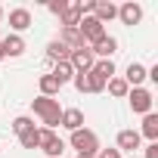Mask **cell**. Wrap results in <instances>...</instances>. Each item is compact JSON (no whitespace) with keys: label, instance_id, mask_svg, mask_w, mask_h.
Listing matches in <instances>:
<instances>
[{"label":"cell","instance_id":"cell-1","mask_svg":"<svg viewBox=\"0 0 158 158\" xmlns=\"http://www.w3.org/2000/svg\"><path fill=\"white\" fill-rule=\"evenodd\" d=\"M31 109H34V115H40V121H44L47 130H56V127H59V118H62V106H59V99L34 96V99H31Z\"/></svg>","mask_w":158,"mask_h":158},{"label":"cell","instance_id":"cell-2","mask_svg":"<svg viewBox=\"0 0 158 158\" xmlns=\"http://www.w3.org/2000/svg\"><path fill=\"white\" fill-rule=\"evenodd\" d=\"M68 143H71V149H77V155H90V158H96V152H99V136H96L93 130H87V127L74 130Z\"/></svg>","mask_w":158,"mask_h":158},{"label":"cell","instance_id":"cell-3","mask_svg":"<svg viewBox=\"0 0 158 158\" xmlns=\"http://www.w3.org/2000/svg\"><path fill=\"white\" fill-rule=\"evenodd\" d=\"M37 149H40V152H47L50 158H62L65 143H62V136H56V130L37 127Z\"/></svg>","mask_w":158,"mask_h":158},{"label":"cell","instance_id":"cell-4","mask_svg":"<svg viewBox=\"0 0 158 158\" xmlns=\"http://www.w3.org/2000/svg\"><path fill=\"white\" fill-rule=\"evenodd\" d=\"M77 31H81V37H84V44H87V47H93L96 40H102V37H106V25H102V22H96L93 16H81V22H77Z\"/></svg>","mask_w":158,"mask_h":158},{"label":"cell","instance_id":"cell-5","mask_svg":"<svg viewBox=\"0 0 158 158\" xmlns=\"http://www.w3.org/2000/svg\"><path fill=\"white\" fill-rule=\"evenodd\" d=\"M127 99H130V109H133L136 115H149V112H152V93H149L146 87H130Z\"/></svg>","mask_w":158,"mask_h":158},{"label":"cell","instance_id":"cell-6","mask_svg":"<svg viewBox=\"0 0 158 158\" xmlns=\"http://www.w3.org/2000/svg\"><path fill=\"white\" fill-rule=\"evenodd\" d=\"M68 65H71L77 74H84V71H90V68L96 65V56H93L87 47H77V50H71V56H68Z\"/></svg>","mask_w":158,"mask_h":158},{"label":"cell","instance_id":"cell-7","mask_svg":"<svg viewBox=\"0 0 158 158\" xmlns=\"http://www.w3.org/2000/svg\"><path fill=\"white\" fill-rule=\"evenodd\" d=\"M118 19H121L124 25H130V28H133V25H139V22H143V6H139V3H133V0H127V3H121V6H118Z\"/></svg>","mask_w":158,"mask_h":158},{"label":"cell","instance_id":"cell-8","mask_svg":"<svg viewBox=\"0 0 158 158\" xmlns=\"http://www.w3.org/2000/svg\"><path fill=\"white\" fill-rule=\"evenodd\" d=\"M139 143H143V136L130 127V130H121V133H118L115 149H118V152H136V149H139Z\"/></svg>","mask_w":158,"mask_h":158},{"label":"cell","instance_id":"cell-9","mask_svg":"<svg viewBox=\"0 0 158 158\" xmlns=\"http://www.w3.org/2000/svg\"><path fill=\"white\" fill-rule=\"evenodd\" d=\"M87 50H90V53H93L96 59H112V56L118 53V40L106 34L102 40H96V44H93V47H87Z\"/></svg>","mask_w":158,"mask_h":158},{"label":"cell","instance_id":"cell-10","mask_svg":"<svg viewBox=\"0 0 158 158\" xmlns=\"http://www.w3.org/2000/svg\"><path fill=\"white\" fill-rule=\"evenodd\" d=\"M59 127H65V130H81L84 127V112L81 109H62V118H59Z\"/></svg>","mask_w":158,"mask_h":158},{"label":"cell","instance_id":"cell-11","mask_svg":"<svg viewBox=\"0 0 158 158\" xmlns=\"http://www.w3.org/2000/svg\"><path fill=\"white\" fill-rule=\"evenodd\" d=\"M10 28H13V34H22L25 28H31V13H28L25 6L10 10Z\"/></svg>","mask_w":158,"mask_h":158},{"label":"cell","instance_id":"cell-12","mask_svg":"<svg viewBox=\"0 0 158 158\" xmlns=\"http://www.w3.org/2000/svg\"><path fill=\"white\" fill-rule=\"evenodd\" d=\"M93 19L106 25V22L118 19V6H115V3H109V0H96V6H93Z\"/></svg>","mask_w":158,"mask_h":158},{"label":"cell","instance_id":"cell-13","mask_svg":"<svg viewBox=\"0 0 158 158\" xmlns=\"http://www.w3.org/2000/svg\"><path fill=\"white\" fill-rule=\"evenodd\" d=\"M136 133H139V136H146L149 143H158V115H155V112L143 115V127H139Z\"/></svg>","mask_w":158,"mask_h":158},{"label":"cell","instance_id":"cell-14","mask_svg":"<svg viewBox=\"0 0 158 158\" xmlns=\"http://www.w3.org/2000/svg\"><path fill=\"white\" fill-rule=\"evenodd\" d=\"M0 44H3V56H22L25 53V37L22 34H6Z\"/></svg>","mask_w":158,"mask_h":158},{"label":"cell","instance_id":"cell-15","mask_svg":"<svg viewBox=\"0 0 158 158\" xmlns=\"http://www.w3.org/2000/svg\"><path fill=\"white\" fill-rule=\"evenodd\" d=\"M68 56H71V50H68L62 40H50V44H47V59H50V62H68Z\"/></svg>","mask_w":158,"mask_h":158},{"label":"cell","instance_id":"cell-16","mask_svg":"<svg viewBox=\"0 0 158 158\" xmlns=\"http://www.w3.org/2000/svg\"><path fill=\"white\" fill-rule=\"evenodd\" d=\"M124 81H127V87H139V84L146 81V65L130 62V65H127V71H124Z\"/></svg>","mask_w":158,"mask_h":158},{"label":"cell","instance_id":"cell-17","mask_svg":"<svg viewBox=\"0 0 158 158\" xmlns=\"http://www.w3.org/2000/svg\"><path fill=\"white\" fill-rule=\"evenodd\" d=\"M56 40H62L68 50H77V47H87L84 44V37H81V31H77V28H62V34L56 37Z\"/></svg>","mask_w":158,"mask_h":158},{"label":"cell","instance_id":"cell-18","mask_svg":"<svg viewBox=\"0 0 158 158\" xmlns=\"http://www.w3.org/2000/svg\"><path fill=\"white\" fill-rule=\"evenodd\" d=\"M50 74H53V81H56V84L62 87V84H68V81H71V77H74V68H71L68 62H56Z\"/></svg>","mask_w":158,"mask_h":158},{"label":"cell","instance_id":"cell-19","mask_svg":"<svg viewBox=\"0 0 158 158\" xmlns=\"http://www.w3.org/2000/svg\"><path fill=\"white\" fill-rule=\"evenodd\" d=\"M106 87H109V93L112 96H118V99H127V93H130V87H127V81L124 77H112V81H106Z\"/></svg>","mask_w":158,"mask_h":158},{"label":"cell","instance_id":"cell-20","mask_svg":"<svg viewBox=\"0 0 158 158\" xmlns=\"http://www.w3.org/2000/svg\"><path fill=\"white\" fill-rule=\"evenodd\" d=\"M37 87H40V96H50V99H56V93H59V84L53 81V74H40Z\"/></svg>","mask_w":158,"mask_h":158},{"label":"cell","instance_id":"cell-21","mask_svg":"<svg viewBox=\"0 0 158 158\" xmlns=\"http://www.w3.org/2000/svg\"><path fill=\"white\" fill-rule=\"evenodd\" d=\"M90 71H96L102 81H112V77H115V62H112V59H96V65H93Z\"/></svg>","mask_w":158,"mask_h":158},{"label":"cell","instance_id":"cell-22","mask_svg":"<svg viewBox=\"0 0 158 158\" xmlns=\"http://www.w3.org/2000/svg\"><path fill=\"white\" fill-rule=\"evenodd\" d=\"M102 90H106V81L96 71H87V93H102Z\"/></svg>","mask_w":158,"mask_h":158},{"label":"cell","instance_id":"cell-23","mask_svg":"<svg viewBox=\"0 0 158 158\" xmlns=\"http://www.w3.org/2000/svg\"><path fill=\"white\" fill-rule=\"evenodd\" d=\"M19 146H22V149H37V127L19 133Z\"/></svg>","mask_w":158,"mask_h":158},{"label":"cell","instance_id":"cell-24","mask_svg":"<svg viewBox=\"0 0 158 158\" xmlns=\"http://www.w3.org/2000/svg\"><path fill=\"white\" fill-rule=\"evenodd\" d=\"M34 127V121L28 118V115H19V118H13V133L19 136V133H25V130H31Z\"/></svg>","mask_w":158,"mask_h":158},{"label":"cell","instance_id":"cell-25","mask_svg":"<svg viewBox=\"0 0 158 158\" xmlns=\"http://www.w3.org/2000/svg\"><path fill=\"white\" fill-rule=\"evenodd\" d=\"M68 3H71V0H50V3H47V10H50L53 16H62V13L68 10Z\"/></svg>","mask_w":158,"mask_h":158},{"label":"cell","instance_id":"cell-26","mask_svg":"<svg viewBox=\"0 0 158 158\" xmlns=\"http://www.w3.org/2000/svg\"><path fill=\"white\" fill-rule=\"evenodd\" d=\"M96 158H124V155H121L118 149H99V152H96Z\"/></svg>","mask_w":158,"mask_h":158},{"label":"cell","instance_id":"cell-27","mask_svg":"<svg viewBox=\"0 0 158 158\" xmlns=\"http://www.w3.org/2000/svg\"><path fill=\"white\" fill-rule=\"evenodd\" d=\"M146 158H158V143H149L146 146Z\"/></svg>","mask_w":158,"mask_h":158},{"label":"cell","instance_id":"cell-28","mask_svg":"<svg viewBox=\"0 0 158 158\" xmlns=\"http://www.w3.org/2000/svg\"><path fill=\"white\" fill-rule=\"evenodd\" d=\"M0 59H6V56H3V44H0Z\"/></svg>","mask_w":158,"mask_h":158},{"label":"cell","instance_id":"cell-29","mask_svg":"<svg viewBox=\"0 0 158 158\" xmlns=\"http://www.w3.org/2000/svg\"><path fill=\"white\" fill-rule=\"evenodd\" d=\"M0 19H3V6H0Z\"/></svg>","mask_w":158,"mask_h":158},{"label":"cell","instance_id":"cell-30","mask_svg":"<svg viewBox=\"0 0 158 158\" xmlns=\"http://www.w3.org/2000/svg\"><path fill=\"white\" fill-rule=\"evenodd\" d=\"M127 158H136V155H127Z\"/></svg>","mask_w":158,"mask_h":158}]
</instances>
